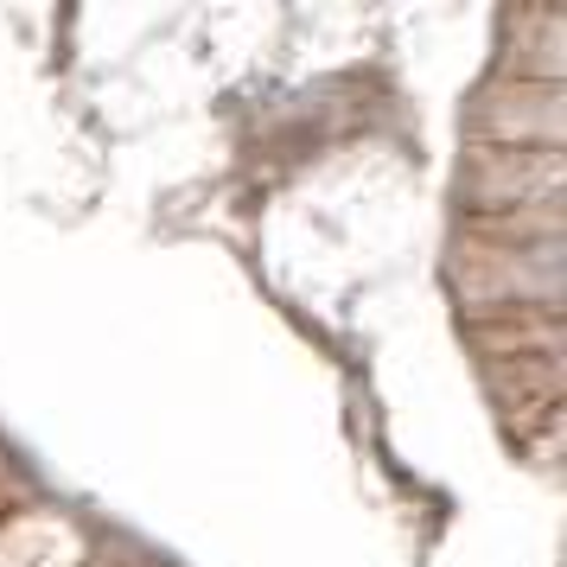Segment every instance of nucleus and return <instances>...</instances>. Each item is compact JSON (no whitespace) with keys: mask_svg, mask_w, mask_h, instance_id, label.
<instances>
[]
</instances>
